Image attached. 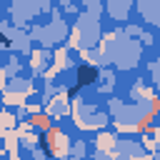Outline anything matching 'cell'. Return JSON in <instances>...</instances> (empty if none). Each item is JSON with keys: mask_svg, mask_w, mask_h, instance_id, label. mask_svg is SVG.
I'll use <instances>...</instances> for the list:
<instances>
[{"mask_svg": "<svg viewBox=\"0 0 160 160\" xmlns=\"http://www.w3.org/2000/svg\"><path fill=\"white\" fill-rule=\"evenodd\" d=\"M95 80V70L92 68H80L78 70V85H88Z\"/></svg>", "mask_w": 160, "mask_h": 160, "instance_id": "obj_1", "label": "cell"}]
</instances>
